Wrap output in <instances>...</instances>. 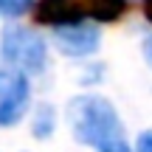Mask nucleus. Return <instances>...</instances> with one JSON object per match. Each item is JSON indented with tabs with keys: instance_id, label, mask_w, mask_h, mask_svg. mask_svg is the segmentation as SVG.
Here are the masks:
<instances>
[{
	"instance_id": "f257e3e1",
	"label": "nucleus",
	"mask_w": 152,
	"mask_h": 152,
	"mask_svg": "<svg viewBox=\"0 0 152 152\" xmlns=\"http://www.w3.org/2000/svg\"><path fill=\"white\" fill-rule=\"evenodd\" d=\"M68 124L76 141L96 152H132L115 107L99 93H82L71 99Z\"/></svg>"
},
{
	"instance_id": "f03ea898",
	"label": "nucleus",
	"mask_w": 152,
	"mask_h": 152,
	"mask_svg": "<svg viewBox=\"0 0 152 152\" xmlns=\"http://www.w3.org/2000/svg\"><path fill=\"white\" fill-rule=\"evenodd\" d=\"M127 0H39L37 20L45 26L68 23H113L124 14Z\"/></svg>"
},
{
	"instance_id": "7ed1b4c3",
	"label": "nucleus",
	"mask_w": 152,
	"mask_h": 152,
	"mask_svg": "<svg viewBox=\"0 0 152 152\" xmlns=\"http://www.w3.org/2000/svg\"><path fill=\"white\" fill-rule=\"evenodd\" d=\"M0 54L11 68L23 73H42L48 62V45L37 31L26 26H9L0 39Z\"/></svg>"
},
{
	"instance_id": "20e7f679",
	"label": "nucleus",
	"mask_w": 152,
	"mask_h": 152,
	"mask_svg": "<svg viewBox=\"0 0 152 152\" xmlns=\"http://www.w3.org/2000/svg\"><path fill=\"white\" fill-rule=\"evenodd\" d=\"M28 79L17 68H0V127H11L28 110Z\"/></svg>"
},
{
	"instance_id": "39448f33",
	"label": "nucleus",
	"mask_w": 152,
	"mask_h": 152,
	"mask_svg": "<svg viewBox=\"0 0 152 152\" xmlns=\"http://www.w3.org/2000/svg\"><path fill=\"white\" fill-rule=\"evenodd\" d=\"M54 42L65 56H90L99 51L102 34L93 23H68V26H54Z\"/></svg>"
},
{
	"instance_id": "423d86ee",
	"label": "nucleus",
	"mask_w": 152,
	"mask_h": 152,
	"mask_svg": "<svg viewBox=\"0 0 152 152\" xmlns=\"http://www.w3.org/2000/svg\"><path fill=\"white\" fill-rule=\"evenodd\" d=\"M56 127V115H54V107L51 104H39V110L34 113V121H31V130L37 138H48Z\"/></svg>"
},
{
	"instance_id": "0eeeda50",
	"label": "nucleus",
	"mask_w": 152,
	"mask_h": 152,
	"mask_svg": "<svg viewBox=\"0 0 152 152\" xmlns=\"http://www.w3.org/2000/svg\"><path fill=\"white\" fill-rule=\"evenodd\" d=\"M34 0H0V14L3 17H20L31 9Z\"/></svg>"
},
{
	"instance_id": "6e6552de",
	"label": "nucleus",
	"mask_w": 152,
	"mask_h": 152,
	"mask_svg": "<svg viewBox=\"0 0 152 152\" xmlns=\"http://www.w3.org/2000/svg\"><path fill=\"white\" fill-rule=\"evenodd\" d=\"M135 152H152V130H147V132H141V135H138Z\"/></svg>"
},
{
	"instance_id": "1a4fd4ad",
	"label": "nucleus",
	"mask_w": 152,
	"mask_h": 152,
	"mask_svg": "<svg viewBox=\"0 0 152 152\" xmlns=\"http://www.w3.org/2000/svg\"><path fill=\"white\" fill-rule=\"evenodd\" d=\"M144 59L152 65V37H147V42H144Z\"/></svg>"
},
{
	"instance_id": "9d476101",
	"label": "nucleus",
	"mask_w": 152,
	"mask_h": 152,
	"mask_svg": "<svg viewBox=\"0 0 152 152\" xmlns=\"http://www.w3.org/2000/svg\"><path fill=\"white\" fill-rule=\"evenodd\" d=\"M144 14H147V20L152 23V0H144Z\"/></svg>"
}]
</instances>
